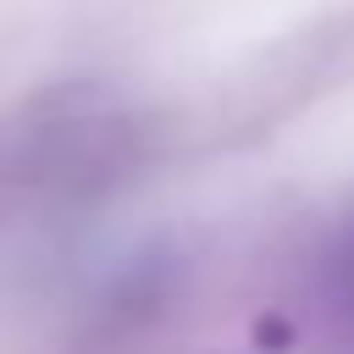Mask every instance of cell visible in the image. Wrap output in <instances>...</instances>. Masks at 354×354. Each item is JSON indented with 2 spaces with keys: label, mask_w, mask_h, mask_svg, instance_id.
<instances>
[{
  "label": "cell",
  "mask_w": 354,
  "mask_h": 354,
  "mask_svg": "<svg viewBox=\"0 0 354 354\" xmlns=\"http://www.w3.org/2000/svg\"><path fill=\"white\" fill-rule=\"evenodd\" d=\"M337 271H343V282L354 288V238H348V249H343V266H337Z\"/></svg>",
  "instance_id": "obj_1"
}]
</instances>
